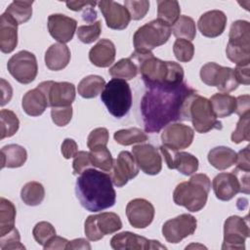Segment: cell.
Listing matches in <instances>:
<instances>
[{"instance_id": "11", "label": "cell", "mask_w": 250, "mask_h": 250, "mask_svg": "<svg viewBox=\"0 0 250 250\" xmlns=\"http://www.w3.org/2000/svg\"><path fill=\"white\" fill-rule=\"evenodd\" d=\"M250 234L248 220L239 216L229 217L224 224V240L222 249L244 250L245 240Z\"/></svg>"}, {"instance_id": "14", "label": "cell", "mask_w": 250, "mask_h": 250, "mask_svg": "<svg viewBox=\"0 0 250 250\" xmlns=\"http://www.w3.org/2000/svg\"><path fill=\"white\" fill-rule=\"evenodd\" d=\"M193 129L182 123H170L164 127L161 133L162 146L174 150L188 147L193 141Z\"/></svg>"}, {"instance_id": "47", "label": "cell", "mask_w": 250, "mask_h": 250, "mask_svg": "<svg viewBox=\"0 0 250 250\" xmlns=\"http://www.w3.org/2000/svg\"><path fill=\"white\" fill-rule=\"evenodd\" d=\"M124 7L129 12L132 20L140 21L145 18L149 9V1L147 0H125Z\"/></svg>"}, {"instance_id": "5", "label": "cell", "mask_w": 250, "mask_h": 250, "mask_svg": "<svg viewBox=\"0 0 250 250\" xmlns=\"http://www.w3.org/2000/svg\"><path fill=\"white\" fill-rule=\"evenodd\" d=\"M101 100L108 112L116 118L125 116L132 105V91L126 80L112 78L101 94Z\"/></svg>"}, {"instance_id": "2", "label": "cell", "mask_w": 250, "mask_h": 250, "mask_svg": "<svg viewBox=\"0 0 250 250\" xmlns=\"http://www.w3.org/2000/svg\"><path fill=\"white\" fill-rule=\"evenodd\" d=\"M75 194L83 208L89 212H100L115 204L116 192L111 177L102 171L89 168L77 178Z\"/></svg>"}, {"instance_id": "3", "label": "cell", "mask_w": 250, "mask_h": 250, "mask_svg": "<svg viewBox=\"0 0 250 250\" xmlns=\"http://www.w3.org/2000/svg\"><path fill=\"white\" fill-rule=\"evenodd\" d=\"M130 59L136 63L146 85H171L183 83L184 68L175 62L161 61L151 52L135 51Z\"/></svg>"}, {"instance_id": "29", "label": "cell", "mask_w": 250, "mask_h": 250, "mask_svg": "<svg viewBox=\"0 0 250 250\" xmlns=\"http://www.w3.org/2000/svg\"><path fill=\"white\" fill-rule=\"evenodd\" d=\"M237 153L228 146H216L208 152L209 163L218 170H226L235 164Z\"/></svg>"}, {"instance_id": "24", "label": "cell", "mask_w": 250, "mask_h": 250, "mask_svg": "<svg viewBox=\"0 0 250 250\" xmlns=\"http://www.w3.org/2000/svg\"><path fill=\"white\" fill-rule=\"evenodd\" d=\"M18 22L7 13L0 17V50L12 53L18 45Z\"/></svg>"}, {"instance_id": "30", "label": "cell", "mask_w": 250, "mask_h": 250, "mask_svg": "<svg viewBox=\"0 0 250 250\" xmlns=\"http://www.w3.org/2000/svg\"><path fill=\"white\" fill-rule=\"evenodd\" d=\"M209 101L211 103L213 112L217 118L228 117L235 111L236 98L227 93L215 94Z\"/></svg>"}, {"instance_id": "55", "label": "cell", "mask_w": 250, "mask_h": 250, "mask_svg": "<svg viewBox=\"0 0 250 250\" xmlns=\"http://www.w3.org/2000/svg\"><path fill=\"white\" fill-rule=\"evenodd\" d=\"M237 115L241 116L250 113V97L249 95H242L236 98V108L234 111Z\"/></svg>"}, {"instance_id": "50", "label": "cell", "mask_w": 250, "mask_h": 250, "mask_svg": "<svg viewBox=\"0 0 250 250\" xmlns=\"http://www.w3.org/2000/svg\"><path fill=\"white\" fill-rule=\"evenodd\" d=\"M51 117L53 122L59 126L63 127L67 125L72 117V106H58L52 107L51 109Z\"/></svg>"}, {"instance_id": "19", "label": "cell", "mask_w": 250, "mask_h": 250, "mask_svg": "<svg viewBox=\"0 0 250 250\" xmlns=\"http://www.w3.org/2000/svg\"><path fill=\"white\" fill-rule=\"evenodd\" d=\"M159 148L169 169H176L185 176H190L197 171L199 162L194 155L186 151L174 150L164 146Z\"/></svg>"}, {"instance_id": "59", "label": "cell", "mask_w": 250, "mask_h": 250, "mask_svg": "<svg viewBox=\"0 0 250 250\" xmlns=\"http://www.w3.org/2000/svg\"><path fill=\"white\" fill-rule=\"evenodd\" d=\"M66 249H91L90 243L85 238H76L71 241H68Z\"/></svg>"}, {"instance_id": "35", "label": "cell", "mask_w": 250, "mask_h": 250, "mask_svg": "<svg viewBox=\"0 0 250 250\" xmlns=\"http://www.w3.org/2000/svg\"><path fill=\"white\" fill-rule=\"evenodd\" d=\"M229 42L250 47V23L242 20L233 21L229 29Z\"/></svg>"}, {"instance_id": "21", "label": "cell", "mask_w": 250, "mask_h": 250, "mask_svg": "<svg viewBox=\"0 0 250 250\" xmlns=\"http://www.w3.org/2000/svg\"><path fill=\"white\" fill-rule=\"evenodd\" d=\"M98 6L109 28L122 30L128 26L131 17L124 6L111 0L100 1Z\"/></svg>"}, {"instance_id": "31", "label": "cell", "mask_w": 250, "mask_h": 250, "mask_svg": "<svg viewBox=\"0 0 250 250\" xmlns=\"http://www.w3.org/2000/svg\"><path fill=\"white\" fill-rule=\"evenodd\" d=\"M105 86V81L102 76L99 75H88L84 77L78 84V94L85 99L96 98L102 93Z\"/></svg>"}, {"instance_id": "58", "label": "cell", "mask_w": 250, "mask_h": 250, "mask_svg": "<svg viewBox=\"0 0 250 250\" xmlns=\"http://www.w3.org/2000/svg\"><path fill=\"white\" fill-rule=\"evenodd\" d=\"M65 4L68 9L78 12V11L84 10L85 8L90 7V6L95 7L98 4V2H95V1H68Z\"/></svg>"}, {"instance_id": "36", "label": "cell", "mask_w": 250, "mask_h": 250, "mask_svg": "<svg viewBox=\"0 0 250 250\" xmlns=\"http://www.w3.org/2000/svg\"><path fill=\"white\" fill-rule=\"evenodd\" d=\"M138 72L139 71L136 63L130 58L119 60L111 67H109V70H108V73L113 78H118L123 80H131L135 78Z\"/></svg>"}, {"instance_id": "39", "label": "cell", "mask_w": 250, "mask_h": 250, "mask_svg": "<svg viewBox=\"0 0 250 250\" xmlns=\"http://www.w3.org/2000/svg\"><path fill=\"white\" fill-rule=\"evenodd\" d=\"M115 142L121 146H131L134 144H142L147 140V136L141 129L132 127L121 129L114 133Z\"/></svg>"}, {"instance_id": "57", "label": "cell", "mask_w": 250, "mask_h": 250, "mask_svg": "<svg viewBox=\"0 0 250 250\" xmlns=\"http://www.w3.org/2000/svg\"><path fill=\"white\" fill-rule=\"evenodd\" d=\"M1 82V106L5 105L6 104H8L13 96V89L10 85L9 82H7L5 79L1 78L0 79Z\"/></svg>"}, {"instance_id": "38", "label": "cell", "mask_w": 250, "mask_h": 250, "mask_svg": "<svg viewBox=\"0 0 250 250\" xmlns=\"http://www.w3.org/2000/svg\"><path fill=\"white\" fill-rule=\"evenodd\" d=\"M33 1H13L5 13L9 14L18 24H22L29 21L32 16Z\"/></svg>"}, {"instance_id": "25", "label": "cell", "mask_w": 250, "mask_h": 250, "mask_svg": "<svg viewBox=\"0 0 250 250\" xmlns=\"http://www.w3.org/2000/svg\"><path fill=\"white\" fill-rule=\"evenodd\" d=\"M115 46L109 39H100L89 52L90 62L98 67L109 66L115 59Z\"/></svg>"}, {"instance_id": "40", "label": "cell", "mask_w": 250, "mask_h": 250, "mask_svg": "<svg viewBox=\"0 0 250 250\" xmlns=\"http://www.w3.org/2000/svg\"><path fill=\"white\" fill-rule=\"evenodd\" d=\"M0 139L14 136L20 127V120L16 113L10 109H2L0 111Z\"/></svg>"}, {"instance_id": "41", "label": "cell", "mask_w": 250, "mask_h": 250, "mask_svg": "<svg viewBox=\"0 0 250 250\" xmlns=\"http://www.w3.org/2000/svg\"><path fill=\"white\" fill-rule=\"evenodd\" d=\"M90 159L94 167L104 172H110L113 166V158L106 146H98L90 149Z\"/></svg>"}, {"instance_id": "52", "label": "cell", "mask_w": 250, "mask_h": 250, "mask_svg": "<svg viewBox=\"0 0 250 250\" xmlns=\"http://www.w3.org/2000/svg\"><path fill=\"white\" fill-rule=\"evenodd\" d=\"M78 152V146L72 139H65L62 144V154L65 159L74 157Z\"/></svg>"}, {"instance_id": "20", "label": "cell", "mask_w": 250, "mask_h": 250, "mask_svg": "<svg viewBox=\"0 0 250 250\" xmlns=\"http://www.w3.org/2000/svg\"><path fill=\"white\" fill-rule=\"evenodd\" d=\"M48 30L50 35L59 43H67L73 38L77 21L62 14H53L48 17Z\"/></svg>"}, {"instance_id": "53", "label": "cell", "mask_w": 250, "mask_h": 250, "mask_svg": "<svg viewBox=\"0 0 250 250\" xmlns=\"http://www.w3.org/2000/svg\"><path fill=\"white\" fill-rule=\"evenodd\" d=\"M249 146H247L245 148L241 149L237 155H236V168L250 172V161H249Z\"/></svg>"}, {"instance_id": "44", "label": "cell", "mask_w": 250, "mask_h": 250, "mask_svg": "<svg viewBox=\"0 0 250 250\" xmlns=\"http://www.w3.org/2000/svg\"><path fill=\"white\" fill-rule=\"evenodd\" d=\"M173 52L178 61L188 62L193 58L194 46L188 40L178 38L173 45Z\"/></svg>"}, {"instance_id": "37", "label": "cell", "mask_w": 250, "mask_h": 250, "mask_svg": "<svg viewBox=\"0 0 250 250\" xmlns=\"http://www.w3.org/2000/svg\"><path fill=\"white\" fill-rule=\"evenodd\" d=\"M175 37L191 41L196 35V26L193 19L188 16H180L171 28Z\"/></svg>"}, {"instance_id": "16", "label": "cell", "mask_w": 250, "mask_h": 250, "mask_svg": "<svg viewBox=\"0 0 250 250\" xmlns=\"http://www.w3.org/2000/svg\"><path fill=\"white\" fill-rule=\"evenodd\" d=\"M110 246L114 250H148L166 249L158 240L147 239L131 231L119 232L112 236Z\"/></svg>"}, {"instance_id": "13", "label": "cell", "mask_w": 250, "mask_h": 250, "mask_svg": "<svg viewBox=\"0 0 250 250\" xmlns=\"http://www.w3.org/2000/svg\"><path fill=\"white\" fill-rule=\"evenodd\" d=\"M196 226L197 221L192 215L181 214L164 223L162 227V234L168 242L175 244L193 234Z\"/></svg>"}, {"instance_id": "28", "label": "cell", "mask_w": 250, "mask_h": 250, "mask_svg": "<svg viewBox=\"0 0 250 250\" xmlns=\"http://www.w3.org/2000/svg\"><path fill=\"white\" fill-rule=\"evenodd\" d=\"M27 159L26 149L16 144H11L1 148V167L18 168L21 167Z\"/></svg>"}, {"instance_id": "7", "label": "cell", "mask_w": 250, "mask_h": 250, "mask_svg": "<svg viewBox=\"0 0 250 250\" xmlns=\"http://www.w3.org/2000/svg\"><path fill=\"white\" fill-rule=\"evenodd\" d=\"M171 33V26L159 20L146 22L139 27L133 36L135 51L151 52L156 47L165 44L170 38Z\"/></svg>"}, {"instance_id": "42", "label": "cell", "mask_w": 250, "mask_h": 250, "mask_svg": "<svg viewBox=\"0 0 250 250\" xmlns=\"http://www.w3.org/2000/svg\"><path fill=\"white\" fill-rule=\"evenodd\" d=\"M226 54L228 59L236 65H247L250 63V47L248 46L228 42Z\"/></svg>"}, {"instance_id": "17", "label": "cell", "mask_w": 250, "mask_h": 250, "mask_svg": "<svg viewBox=\"0 0 250 250\" xmlns=\"http://www.w3.org/2000/svg\"><path fill=\"white\" fill-rule=\"evenodd\" d=\"M112 184L117 188L125 186L130 180L139 174V167L132 153L129 151H121L117 158L113 161L111 169Z\"/></svg>"}, {"instance_id": "12", "label": "cell", "mask_w": 250, "mask_h": 250, "mask_svg": "<svg viewBox=\"0 0 250 250\" xmlns=\"http://www.w3.org/2000/svg\"><path fill=\"white\" fill-rule=\"evenodd\" d=\"M47 97L51 107L68 106L75 100V86L69 82L43 81L37 86Z\"/></svg>"}, {"instance_id": "33", "label": "cell", "mask_w": 250, "mask_h": 250, "mask_svg": "<svg viewBox=\"0 0 250 250\" xmlns=\"http://www.w3.org/2000/svg\"><path fill=\"white\" fill-rule=\"evenodd\" d=\"M45 197V189L42 184L31 181L26 183L21 190V198L28 206H37Z\"/></svg>"}, {"instance_id": "43", "label": "cell", "mask_w": 250, "mask_h": 250, "mask_svg": "<svg viewBox=\"0 0 250 250\" xmlns=\"http://www.w3.org/2000/svg\"><path fill=\"white\" fill-rule=\"evenodd\" d=\"M101 32H102V22L100 21H97L90 24L78 26L77 37L81 42L85 44H90L96 41L97 39H99Z\"/></svg>"}, {"instance_id": "27", "label": "cell", "mask_w": 250, "mask_h": 250, "mask_svg": "<svg viewBox=\"0 0 250 250\" xmlns=\"http://www.w3.org/2000/svg\"><path fill=\"white\" fill-rule=\"evenodd\" d=\"M21 106L27 115L39 116L45 111L49 104L46 95L42 90L36 87L24 94L21 101Z\"/></svg>"}, {"instance_id": "54", "label": "cell", "mask_w": 250, "mask_h": 250, "mask_svg": "<svg viewBox=\"0 0 250 250\" xmlns=\"http://www.w3.org/2000/svg\"><path fill=\"white\" fill-rule=\"evenodd\" d=\"M249 64L247 65H236V67L233 69L234 76L236 78V81L238 84L243 85H249L250 84V75H249Z\"/></svg>"}, {"instance_id": "49", "label": "cell", "mask_w": 250, "mask_h": 250, "mask_svg": "<svg viewBox=\"0 0 250 250\" xmlns=\"http://www.w3.org/2000/svg\"><path fill=\"white\" fill-rule=\"evenodd\" d=\"M0 248L2 250L25 249V247L21 243L20 232L16 228H14L10 232L0 236Z\"/></svg>"}, {"instance_id": "56", "label": "cell", "mask_w": 250, "mask_h": 250, "mask_svg": "<svg viewBox=\"0 0 250 250\" xmlns=\"http://www.w3.org/2000/svg\"><path fill=\"white\" fill-rule=\"evenodd\" d=\"M67 243H68V240L63 238V237H61V236H53L44 246L43 248L45 250L47 249H58V250H63V249H66V246H67Z\"/></svg>"}, {"instance_id": "32", "label": "cell", "mask_w": 250, "mask_h": 250, "mask_svg": "<svg viewBox=\"0 0 250 250\" xmlns=\"http://www.w3.org/2000/svg\"><path fill=\"white\" fill-rule=\"evenodd\" d=\"M181 14V7L176 0H159L157 1V20L173 26L178 21Z\"/></svg>"}, {"instance_id": "51", "label": "cell", "mask_w": 250, "mask_h": 250, "mask_svg": "<svg viewBox=\"0 0 250 250\" xmlns=\"http://www.w3.org/2000/svg\"><path fill=\"white\" fill-rule=\"evenodd\" d=\"M92 166L90 154L88 151L80 150L77 152V154L74 156L73 162H72V168H73V174L74 175H80L85 170L89 169Z\"/></svg>"}, {"instance_id": "22", "label": "cell", "mask_w": 250, "mask_h": 250, "mask_svg": "<svg viewBox=\"0 0 250 250\" xmlns=\"http://www.w3.org/2000/svg\"><path fill=\"white\" fill-rule=\"evenodd\" d=\"M227 25V16L223 11L211 10L202 14L197 21L200 33L209 38L221 35Z\"/></svg>"}, {"instance_id": "26", "label": "cell", "mask_w": 250, "mask_h": 250, "mask_svg": "<svg viewBox=\"0 0 250 250\" xmlns=\"http://www.w3.org/2000/svg\"><path fill=\"white\" fill-rule=\"evenodd\" d=\"M70 61V50L62 43L52 44L45 53V63L50 70L63 69Z\"/></svg>"}, {"instance_id": "4", "label": "cell", "mask_w": 250, "mask_h": 250, "mask_svg": "<svg viewBox=\"0 0 250 250\" xmlns=\"http://www.w3.org/2000/svg\"><path fill=\"white\" fill-rule=\"evenodd\" d=\"M211 181L206 174H195L188 181L182 182L174 189L173 199L179 206L188 211L198 212L207 202Z\"/></svg>"}, {"instance_id": "10", "label": "cell", "mask_w": 250, "mask_h": 250, "mask_svg": "<svg viewBox=\"0 0 250 250\" xmlns=\"http://www.w3.org/2000/svg\"><path fill=\"white\" fill-rule=\"evenodd\" d=\"M7 68L18 82L29 84L35 79L38 72L36 57L29 51H20L10 58Z\"/></svg>"}, {"instance_id": "1", "label": "cell", "mask_w": 250, "mask_h": 250, "mask_svg": "<svg viewBox=\"0 0 250 250\" xmlns=\"http://www.w3.org/2000/svg\"><path fill=\"white\" fill-rule=\"evenodd\" d=\"M141 113L146 133H158L171 122L187 120L189 97L195 92L188 84L146 85Z\"/></svg>"}, {"instance_id": "45", "label": "cell", "mask_w": 250, "mask_h": 250, "mask_svg": "<svg viewBox=\"0 0 250 250\" xmlns=\"http://www.w3.org/2000/svg\"><path fill=\"white\" fill-rule=\"evenodd\" d=\"M32 234L36 242L44 246L53 236L56 235V229L52 224L43 221L37 223L34 226L32 229Z\"/></svg>"}, {"instance_id": "18", "label": "cell", "mask_w": 250, "mask_h": 250, "mask_svg": "<svg viewBox=\"0 0 250 250\" xmlns=\"http://www.w3.org/2000/svg\"><path fill=\"white\" fill-rule=\"evenodd\" d=\"M153 205L145 198H135L126 206V216L130 225L135 229L148 227L154 218Z\"/></svg>"}, {"instance_id": "9", "label": "cell", "mask_w": 250, "mask_h": 250, "mask_svg": "<svg viewBox=\"0 0 250 250\" xmlns=\"http://www.w3.org/2000/svg\"><path fill=\"white\" fill-rule=\"evenodd\" d=\"M200 78L203 83L217 87L222 93H229L238 87L233 69L222 66L216 62H207L200 69Z\"/></svg>"}, {"instance_id": "6", "label": "cell", "mask_w": 250, "mask_h": 250, "mask_svg": "<svg viewBox=\"0 0 250 250\" xmlns=\"http://www.w3.org/2000/svg\"><path fill=\"white\" fill-rule=\"evenodd\" d=\"M187 120H190L197 133H207L213 129L221 130L222 123L213 112L208 99L194 92L188 100L187 108Z\"/></svg>"}, {"instance_id": "60", "label": "cell", "mask_w": 250, "mask_h": 250, "mask_svg": "<svg viewBox=\"0 0 250 250\" xmlns=\"http://www.w3.org/2000/svg\"><path fill=\"white\" fill-rule=\"evenodd\" d=\"M82 19L85 21H88V22H95L94 21L97 19V12L94 10V7L93 6H90V7H87L83 10V14H82Z\"/></svg>"}, {"instance_id": "46", "label": "cell", "mask_w": 250, "mask_h": 250, "mask_svg": "<svg viewBox=\"0 0 250 250\" xmlns=\"http://www.w3.org/2000/svg\"><path fill=\"white\" fill-rule=\"evenodd\" d=\"M250 113H246L239 117L235 130L231 134V141L239 144L243 141H250Z\"/></svg>"}, {"instance_id": "8", "label": "cell", "mask_w": 250, "mask_h": 250, "mask_svg": "<svg viewBox=\"0 0 250 250\" xmlns=\"http://www.w3.org/2000/svg\"><path fill=\"white\" fill-rule=\"evenodd\" d=\"M120 217L113 212H102L87 217L84 224L86 237L90 241H98L106 234H112L121 229Z\"/></svg>"}, {"instance_id": "15", "label": "cell", "mask_w": 250, "mask_h": 250, "mask_svg": "<svg viewBox=\"0 0 250 250\" xmlns=\"http://www.w3.org/2000/svg\"><path fill=\"white\" fill-rule=\"evenodd\" d=\"M132 154L136 163L144 173L147 175H157L162 169V158L156 147L149 144H140L134 146Z\"/></svg>"}, {"instance_id": "48", "label": "cell", "mask_w": 250, "mask_h": 250, "mask_svg": "<svg viewBox=\"0 0 250 250\" xmlns=\"http://www.w3.org/2000/svg\"><path fill=\"white\" fill-rule=\"evenodd\" d=\"M109 135L106 128L99 127L91 131L87 138V146L90 149L98 146H106L108 143Z\"/></svg>"}, {"instance_id": "23", "label": "cell", "mask_w": 250, "mask_h": 250, "mask_svg": "<svg viewBox=\"0 0 250 250\" xmlns=\"http://www.w3.org/2000/svg\"><path fill=\"white\" fill-rule=\"evenodd\" d=\"M216 197L222 201H229L240 192V183L234 173H220L212 182Z\"/></svg>"}, {"instance_id": "34", "label": "cell", "mask_w": 250, "mask_h": 250, "mask_svg": "<svg viewBox=\"0 0 250 250\" xmlns=\"http://www.w3.org/2000/svg\"><path fill=\"white\" fill-rule=\"evenodd\" d=\"M16 207L8 199L0 198V236L10 232L15 228Z\"/></svg>"}]
</instances>
